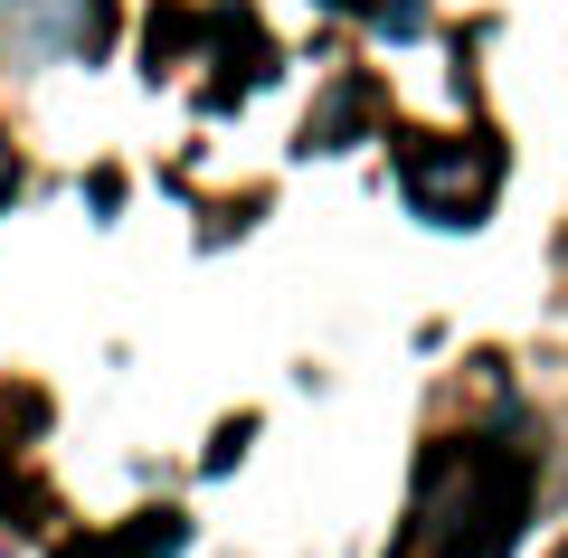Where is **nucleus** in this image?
I'll list each match as a JSON object with an SVG mask.
<instances>
[{
    "label": "nucleus",
    "mask_w": 568,
    "mask_h": 558,
    "mask_svg": "<svg viewBox=\"0 0 568 558\" xmlns=\"http://www.w3.org/2000/svg\"><path fill=\"white\" fill-rule=\"evenodd\" d=\"M398 180L407 200L426 209L436 227H474L503 190V142L493 133H446V142H407L398 152Z\"/></svg>",
    "instance_id": "nucleus-2"
},
{
    "label": "nucleus",
    "mask_w": 568,
    "mask_h": 558,
    "mask_svg": "<svg viewBox=\"0 0 568 558\" xmlns=\"http://www.w3.org/2000/svg\"><path fill=\"white\" fill-rule=\"evenodd\" d=\"M530 520V464L503 445H436L417 464V539L426 558H511Z\"/></svg>",
    "instance_id": "nucleus-1"
},
{
    "label": "nucleus",
    "mask_w": 568,
    "mask_h": 558,
    "mask_svg": "<svg viewBox=\"0 0 568 558\" xmlns=\"http://www.w3.org/2000/svg\"><path fill=\"white\" fill-rule=\"evenodd\" d=\"M10 180H20V161H10V152H0V200H10Z\"/></svg>",
    "instance_id": "nucleus-5"
},
{
    "label": "nucleus",
    "mask_w": 568,
    "mask_h": 558,
    "mask_svg": "<svg viewBox=\"0 0 568 558\" xmlns=\"http://www.w3.org/2000/svg\"><path fill=\"white\" fill-rule=\"evenodd\" d=\"M0 501H10V474H0Z\"/></svg>",
    "instance_id": "nucleus-7"
},
{
    "label": "nucleus",
    "mask_w": 568,
    "mask_h": 558,
    "mask_svg": "<svg viewBox=\"0 0 568 558\" xmlns=\"http://www.w3.org/2000/svg\"><path fill=\"white\" fill-rule=\"evenodd\" d=\"M0 20L39 58H95L104 48V0H0Z\"/></svg>",
    "instance_id": "nucleus-3"
},
{
    "label": "nucleus",
    "mask_w": 568,
    "mask_h": 558,
    "mask_svg": "<svg viewBox=\"0 0 568 558\" xmlns=\"http://www.w3.org/2000/svg\"><path fill=\"white\" fill-rule=\"evenodd\" d=\"M332 10H369V20H379V0H332Z\"/></svg>",
    "instance_id": "nucleus-6"
},
{
    "label": "nucleus",
    "mask_w": 568,
    "mask_h": 558,
    "mask_svg": "<svg viewBox=\"0 0 568 558\" xmlns=\"http://www.w3.org/2000/svg\"><path fill=\"white\" fill-rule=\"evenodd\" d=\"M369 114H379V85H369V77H342V85H332V95H323V114L304 123V142H313V152H342V123H351V133H361Z\"/></svg>",
    "instance_id": "nucleus-4"
}]
</instances>
